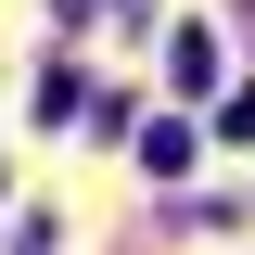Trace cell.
Segmentation results:
<instances>
[]
</instances>
